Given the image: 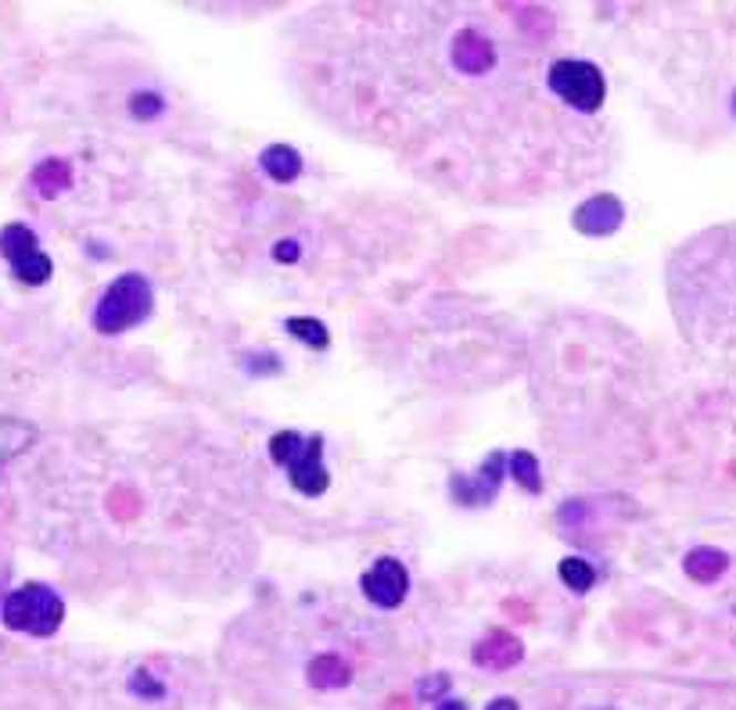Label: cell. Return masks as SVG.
<instances>
[{"label":"cell","instance_id":"8","mask_svg":"<svg viewBox=\"0 0 736 710\" xmlns=\"http://www.w3.org/2000/svg\"><path fill=\"white\" fill-rule=\"evenodd\" d=\"M622 220H625L622 201H618L614 194H597L575 212V230H579V234H589V237H603V234H614V230L622 226Z\"/></svg>","mask_w":736,"mask_h":710},{"label":"cell","instance_id":"20","mask_svg":"<svg viewBox=\"0 0 736 710\" xmlns=\"http://www.w3.org/2000/svg\"><path fill=\"white\" fill-rule=\"evenodd\" d=\"M158 108H162V100L151 97V94L134 97V112H137V115H144V119H151V115H158Z\"/></svg>","mask_w":736,"mask_h":710},{"label":"cell","instance_id":"14","mask_svg":"<svg viewBox=\"0 0 736 710\" xmlns=\"http://www.w3.org/2000/svg\"><path fill=\"white\" fill-rule=\"evenodd\" d=\"M33 187L43 198H54L72 187V166L62 162V158H51V162H40L33 169Z\"/></svg>","mask_w":736,"mask_h":710},{"label":"cell","instance_id":"12","mask_svg":"<svg viewBox=\"0 0 736 710\" xmlns=\"http://www.w3.org/2000/svg\"><path fill=\"white\" fill-rule=\"evenodd\" d=\"M259 166L266 169L270 180L292 183L298 172H302V155H298L295 148H287V144H273V148H266L263 158H259Z\"/></svg>","mask_w":736,"mask_h":710},{"label":"cell","instance_id":"4","mask_svg":"<svg viewBox=\"0 0 736 710\" xmlns=\"http://www.w3.org/2000/svg\"><path fill=\"white\" fill-rule=\"evenodd\" d=\"M546 86L565 100L575 112H597L608 97V83L603 72L593 62H575V57H560L546 72Z\"/></svg>","mask_w":736,"mask_h":710},{"label":"cell","instance_id":"11","mask_svg":"<svg viewBox=\"0 0 736 710\" xmlns=\"http://www.w3.org/2000/svg\"><path fill=\"white\" fill-rule=\"evenodd\" d=\"M686 574L694 577V582L701 585H712L715 577H723L726 568H729V557L723 553V549H712V545H701V549H690L686 560H683Z\"/></svg>","mask_w":736,"mask_h":710},{"label":"cell","instance_id":"22","mask_svg":"<svg viewBox=\"0 0 736 710\" xmlns=\"http://www.w3.org/2000/svg\"><path fill=\"white\" fill-rule=\"evenodd\" d=\"M485 710H517V703L514 700H507V697H500V700H493Z\"/></svg>","mask_w":736,"mask_h":710},{"label":"cell","instance_id":"21","mask_svg":"<svg viewBox=\"0 0 736 710\" xmlns=\"http://www.w3.org/2000/svg\"><path fill=\"white\" fill-rule=\"evenodd\" d=\"M277 258H281V263H295V258H298V244H295V241L277 244Z\"/></svg>","mask_w":736,"mask_h":710},{"label":"cell","instance_id":"15","mask_svg":"<svg viewBox=\"0 0 736 710\" xmlns=\"http://www.w3.org/2000/svg\"><path fill=\"white\" fill-rule=\"evenodd\" d=\"M560 582H565L571 592H589V589H593V582H597V571L589 568L586 560L568 557L565 563H560Z\"/></svg>","mask_w":736,"mask_h":710},{"label":"cell","instance_id":"2","mask_svg":"<svg viewBox=\"0 0 736 710\" xmlns=\"http://www.w3.org/2000/svg\"><path fill=\"white\" fill-rule=\"evenodd\" d=\"M151 306H155L151 284L144 280L140 273H126V277H119L105 295H101L97 309H94V327L101 330V335H123V330L148 320Z\"/></svg>","mask_w":736,"mask_h":710},{"label":"cell","instance_id":"7","mask_svg":"<svg viewBox=\"0 0 736 710\" xmlns=\"http://www.w3.org/2000/svg\"><path fill=\"white\" fill-rule=\"evenodd\" d=\"M453 65L464 72V76H485V72L496 65L493 40H488L482 29L464 25L453 40Z\"/></svg>","mask_w":736,"mask_h":710},{"label":"cell","instance_id":"3","mask_svg":"<svg viewBox=\"0 0 736 710\" xmlns=\"http://www.w3.org/2000/svg\"><path fill=\"white\" fill-rule=\"evenodd\" d=\"M320 448H324V438L320 434H313V438H302L298 431H281L270 438V453L273 459L287 467L292 474V485L302 491V496H324L327 491V481L330 474L320 459Z\"/></svg>","mask_w":736,"mask_h":710},{"label":"cell","instance_id":"6","mask_svg":"<svg viewBox=\"0 0 736 710\" xmlns=\"http://www.w3.org/2000/svg\"><path fill=\"white\" fill-rule=\"evenodd\" d=\"M407 592H410V571L402 568V560L396 557H381L364 574V596L374 606H381V611H396V606L407 600Z\"/></svg>","mask_w":736,"mask_h":710},{"label":"cell","instance_id":"19","mask_svg":"<svg viewBox=\"0 0 736 710\" xmlns=\"http://www.w3.org/2000/svg\"><path fill=\"white\" fill-rule=\"evenodd\" d=\"M134 692H144V697H162V686H155V678L148 671L134 675Z\"/></svg>","mask_w":736,"mask_h":710},{"label":"cell","instance_id":"5","mask_svg":"<svg viewBox=\"0 0 736 710\" xmlns=\"http://www.w3.org/2000/svg\"><path fill=\"white\" fill-rule=\"evenodd\" d=\"M0 255H4V263L11 266L14 280L33 284V287L51 280V269H54L51 258L43 255L36 234L25 223H8L0 230Z\"/></svg>","mask_w":736,"mask_h":710},{"label":"cell","instance_id":"23","mask_svg":"<svg viewBox=\"0 0 736 710\" xmlns=\"http://www.w3.org/2000/svg\"><path fill=\"white\" fill-rule=\"evenodd\" d=\"M439 710H467L464 703H439Z\"/></svg>","mask_w":736,"mask_h":710},{"label":"cell","instance_id":"10","mask_svg":"<svg viewBox=\"0 0 736 710\" xmlns=\"http://www.w3.org/2000/svg\"><path fill=\"white\" fill-rule=\"evenodd\" d=\"M500 477H503V456L493 453V456L485 459V467L474 477H453V496L464 506H482L488 499H496Z\"/></svg>","mask_w":736,"mask_h":710},{"label":"cell","instance_id":"16","mask_svg":"<svg viewBox=\"0 0 736 710\" xmlns=\"http://www.w3.org/2000/svg\"><path fill=\"white\" fill-rule=\"evenodd\" d=\"M284 327H287V335H295L298 341L313 345V349H327V341H330L327 327L316 324V320H306V316H295V320H287Z\"/></svg>","mask_w":736,"mask_h":710},{"label":"cell","instance_id":"18","mask_svg":"<svg viewBox=\"0 0 736 710\" xmlns=\"http://www.w3.org/2000/svg\"><path fill=\"white\" fill-rule=\"evenodd\" d=\"M445 689H450V678H445V675H431V678H424V682H421V697L435 700V697H442Z\"/></svg>","mask_w":736,"mask_h":710},{"label":"cell","instance_id":"9","mask_svg":"<svg viewBox=\"0 0 736 710\" xmlns=\"http://www.w3.org/2000/svg\"><path fill=\"white\" fill-rule=\"evenodd\" d=\"M525 646L511 632H488L485 639L474 646V664L485 671H511L514 664H522Z\"/></svg>","mask_w":736,"mask_h":710},{"label":"cell","instance_id":"1","mask_svg":"<svg viewBox=\"0 0 736 710\" xmlns=\"http://www.w3.org/2000/svg\"><path fill=\"white\" fill-rule=\"evenodd\" d=\"M0 621L11 632H25V635H54L65 621V603L51 585L40 582H25L14 592H8L4 603H0Z\"/></svg>","mask_w":736,"mask_h":710},{"label":"cell","instance_id":"13","mask_svg":"<svg viewBox=\"0 0 736 710\" xmlns=\"http://www.w3.org/2000/svg\"><path fill=\"white\" fill-rule=\"evenodd\" d=\"M309 682L316 689H341V686H349V664H345L338 654H320L309 664Z\"/></svg>","mask_w":736,"mask_h":710},{"label":"cell","instance_id":"17","mask_svg":"<svg viewBox=\"0 0 736 710\" xmlns=\"http://www.w3.org/2000/svg\"><path fill=\"white\" fill-rule=\"evenodd\" d=\"M511 474H514V481H522L528 491L543 488L539 485V463H536V456H532V453H514L511 456Z\"/></svg>","mask_w":736,"mask_h":710}]
</instances>
